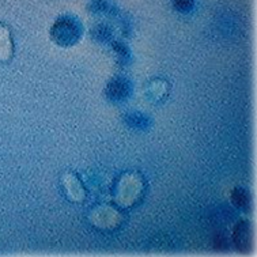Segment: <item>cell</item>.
<instances>
[{
  "mask_svg": "<svg viewBox=\"0 0 257 257\" xmlns=\"http://www.w3.org/2000/svg\"><path fill=\"white\" fill-rule=\"evenodd\" d=\"M143 180L136 173H125L118 178L114 187V200L122 208H130L142 197Z\"/></svg>",
  "mask_w": 257,
  "mask_h": 257,
  "instance_id": "1",
  "label": "cell"
},
{
  "mask_svg": "<svg viewBox=\"0 0 257 257\" xmlns=\"http://www.w3.org/2000/svg\"><path fill=\"white\" fill-rule=\"evenodd\" d=\"M83 28L78 21L71 15H63L55 21L51 28V38L60 47H72L82 38Z\"/></svg>",
  "mask_w": 257,
  "mask_h": 257,
  "instance_id": "2",
  "label": "cell"
},
{
  "mask_svg": "<svg viewBox=\"0 0 257 257\" xmlns=\"http://www.w3.org/2000/svg\"><path fill=\"white\" fill-rule=\"evenodd\" d=\"M121 215L114 208L108 206H99L91 212V220L98 227H113L120 223Z\"/></svg>",
  "mask_w": 257,
  "mask_h": 257,
  "instance_id": "3",
  "label": "cell"
},
{
  "mask_svg": "<svg viewBox=\"0 0 257 257\" xmlns=\"http://www.w3.org/2000/svg\"><path fill=\"white\" fill-rule=\"evenodd\" d=\"M61 184L64 188L67 197L72 201H82L84 199V189L80 184L79 178L72 173H66L61 178Z\"/></svg>",
  "mask_w": 257,
  "mask_h": 257,
  "instance_id": "4",
  "label": "cell"
},
{
  "mask_svg": "<svg viewBox=\"0 0 257 257\" xmlns=\"http://www.w3.org/2000/svg\"><path fill=\"white\" fill-rule=\"evenodd\" d=\"M233 239L239 252H248L250 248V224L248 220H239L235 224Z\"/></svg>",
  "mask_w": 257,
  "mask_h": 257,
  "instance_id": "5",
  "label": "cell"
},
{
  "mask_svg": "<svg viewBox=\"0 0 257 257\" xmlns=\"http://www.w3.org/2000/svg\"><path fill=\"white\" fill-rule=\"evenodd\" d=\"M130 83L126 82L125 79H121V78H114L113 80H110L106 86V90L105 93L108 95L109 99H113V101H121V99H125L130 94Z\"/></svg>",
  "mask_w": 257,
  "mask_h": 257,
  "instance_id": "6",
  "label": "cell"
},
{
  "mask_svg": "<svg viewBox=\"0 0 257 257\" xmlns=\"http://www.w3.org/2000/svg\"><path fill=\"white\" fill-rule=\"evenodd\" d=\"M14 53V44L6 25L0 24V61H7L13 57Z\"/></svg>",
  "mask_w": 257,
  "mask_h": 257,
  "instance_id": "7",
  "label": "cell"
},
{
  "mask_svg": "<svg viewBox=\"0 0 257 257\" xmlns=\"http://www.w3.org/2000/svg\"><path fill=\"white\" fill-rule=\"evenodd\" d=\"M231 201L238 208H245L248 210L249 207V195L248 192L245 191L243 188H234L231 192Z\"/></svg>",
  "mask_w": 257,
  "mask_h": 257,
  "instance_id": "8",
  "label": "cell"
},
{
  "mask_svg": "<svg viewBox=\"0 0 257 257\" xmlns=\"http://www.w3.org/2000/svg\"><path fill=\"white\" fill-rule=\"evenodd\" d=\"M173 7L181 13H188L193 7V0H173Z\"/></svg>",
  "mask_w": 257,
  "mask_h": 257,
  "instance_id": "9",
  "label": "cell"
},
{
  "mask_svg": "<svg viewBox=\"0 0 257 257\" xmlns=\"http://www.w3.org/2000/svg\"><path fill=\"white\" fill-rule=\"evenodd\" d=\"M226 246H227V243H226V239H224L223 235H220V237H216L215 248L216 249H224Z\"/></svg>",
  "mask_w": 257,
  "mask_h": 257,
  "instance_id": "10",
  "label": "cell"
},
{
  "mask_svg": "<svg viewBox=\"0 0 257 257\" xmlns=\"http://www.w3.org/2000/svg\"><path fill=\"white\" fill-rule=\"evenodd\" d=\"M95 2H101V0H95Z\"/></svg>",
  "mask_w": 257,
  "mask_h": 257,
  "instance_id": "11",
  "label": "cell"
}]
</instances>
